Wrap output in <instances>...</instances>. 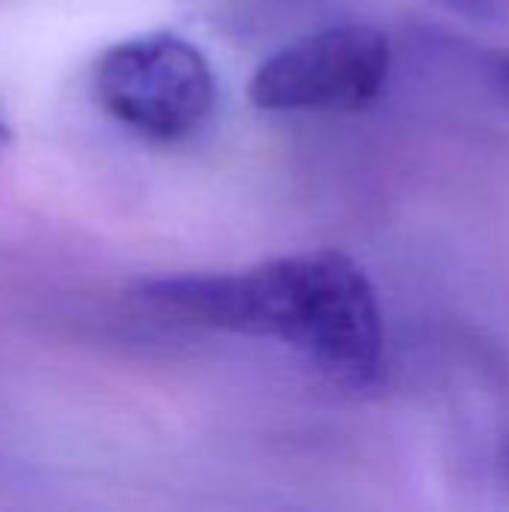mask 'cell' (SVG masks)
<instances>
[{"mask_svg":"<svg viewBox=\"0 0 509 512\" xmlns=\"http://www.w3.org/2000/svg\"><path fill=\"white\" fill-rule=\"evenodd\" d=\"M141 297L186 324L270 339L345 387L384 369L387 333L369 273L339 249H309L243 270L186 273L144 285Z\"/></svg>","mask_w":509,"mask_h":512,"instance_id":"1","label":"cell"},{"mask_svg":"<svg viewBox=\"0 0 509 512\" xmlns=\"http://www.w3.org/2000/svg\"><path fill=\"white\" fill-rule=\"evenodd\" d=\"M93 93L120 126L162 144L195 135L219 102L207 54L168 30L108 45L93 66Z\"/></svg>","mask_w":509,"mask_h":512,"instance_id":"2","label":"cell"},{"mask_svg":"<svg viewBox=\"0 0 509 512\" xmlns=\"http://www.w3.org/2000/svg\"><path fill=\"white\" fill-rule=\"evenodd\" d=\"M390 39L369 24H333L273 51L249 81V99L270 114L360 111L390 78Z\"/></svg>","mask_w":509,"mask_h":512,"instance_id":"3","label":"cell"},{"mask_svg":"<svg viewBox=\"0 0 509 512\" xmlns=\"http://www.w3.org/2000/svg\"><path fill=\"white\" fill-rule=\"evenodd\" d=\"M435 3L456 12L459 18L483 21V24L501 21L509 15V0H435Z\"/></svg>","mask_w":509,"mask_h":512,"instance_id":"4","label":"cell"},{"mask_svg":"<svg viewBox=\"0 0 509 512\" xmlns=\"http://www.w3.org/2000/svg\"><path fill=\"white\" fill-rule=\"evenodd\" d=\"M489 78H492L495 90L509 102V51L492 54V60H489Z\"/></svg>","mask_w":509,"mask_h":512,"instance_id":"5","label":"cell"},{"mask_svg":"<svg viewBox=\"0 0 509 512\" xmlns=\"http://www.w3.org/2000/svg\"><path fill=\"white\" fill-rule=\"evenodd\" d=\"M3 144H6V126L0 123V147H3Z\"/></svg>","mask_w":509,"mask_h":512,"instance_id":"6","label":"cell"},{"mask_svg":"<svg viewBox=\"0 0 509 512\" xmlns=\"http://www.w3.org/2000/svg\"><path fill=\"white\" fill-rule=\"evenodd\" d=\"M504 465H507V471H509V450H507V462H504Z\"/></svg>","mask_w":509,"mask_h":512,"instance_id":"7","label":"cell"}]
</instances>
